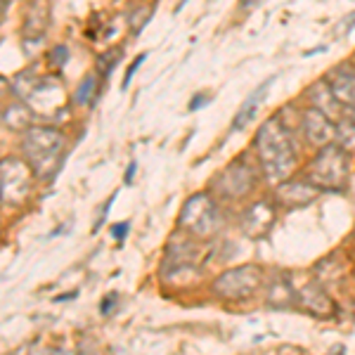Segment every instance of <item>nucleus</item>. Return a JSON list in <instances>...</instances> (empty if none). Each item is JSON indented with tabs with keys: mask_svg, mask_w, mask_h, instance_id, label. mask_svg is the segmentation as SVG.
I'll return each mask as SVG.
<instances>
[{
	"mask_svg": "<svg viewBox=\"0 0 355 355\" xmlns=\"http://www.w3.org/2000/svg\"><path fill=\"white\" fill-rule=\"evenodd\" d=\"M263 282V270L259 266H239L232 270H225L220 277H216L214 291L220 299L237 301V299H249L256 294V289Z\"/></svg>",
	"mask_w": 355,
	"mask_h": 355,
	"instance_id": "8",
	"label": "nucleus"
},
{
	"mask_svg": "<svg viewBox=\"0 0 355 355\" xmlns=\"http://www.w3.org/2000/svg\"><path fill=\"white\" fill-rule=\"evenodd\" d=\"M306 180H311L320 192L343 190L348 180V152L341 150L336 142L318 150L306 168Z\"/></svg>",
	"mask_w": 355,
	"mask_h": 355,
	"instance_id": "4",
	"label": "nucleus"
},
{
	"mask_svg": "<svg viewBox=\"0 0 355 355\" xmlns=\"http://www.w3.org/2000/svg\"><path fill=\"white\" fill-rule=\"evenodd\" d=\"M130 230V225L128 223H121V225H112V234H114V239H119V242H123V237H125V232Z\"/></svg>",
	"mask_w": 355,
	"mask_h": 355,
	"instance_id": "24",
	"label": "nucleus"
},
{
	"mask_svg": "<svg viewBox=\"0 0 355 355\" xmlns=\"http://www.w3.org/2000/svg\"><path fill=\"white\" fill-rule=\"evenodd\" d=\"M150 12H152V10L145 8V5H142V8H137L135 12H130V28H133V33H140V28L145 26L147 19H150Z\"/></svg>",
	"mask_w": 355,
	"mask_h": 355,
	"instance_id": "21",
	"label": "nucleus"
},
{
	"mask_svg": "<svg viewBox=\"0 0 355 355\" xmlns=\"http://www.w3.org/2000/svg\"><path fill=\"white\" fill-rule=\"evenodd\" d=\"M116 299H119V294H110V296H107V299L102 301V313L107 315V311H112L114 303H116Z\"/></svg>",
	"mask_w": 355,
	"mask_h": 355,
	"instance_id": "26",
	"label": "nucleus"
},
{
	"mask_svg": "<svg viewBox=\"0 0 355 355\" xmlns=\"http://www.w3.org/2000/svg\"><path fill=\"white\" fill-rule=\"evenodd\" d=\"M275 216H277V204H272L270 199L254 202L239 214V230L249 239L266 237L275 223Z\"/></svg>",
	"mask_w": 355,
	"mask_h": 355,
	"instance_id": "9",
	"label": "nucleus"
},
{
	"mask_svg": "<svg viewBox=\"0 0 355 355\" xmlns=\"http://www.w3.org/2000/svg\"><path fill=\"white\" fill-rule=\"evenodd\" d=\"M67 150V137L57 128L33 125L24 133V154L36 178H50L60 168Z\"/></svg>",
	"mask_w": 355,
	"mask_h": 355,
	"instance_id": "3",
	"label": "nucleus"
},
{
	"mask_svg": "<svg viewBox=\"0 0 355 355\" xmlns=\"http://www.w3.org/2000/svg\"><path fill=\"white\" fill-rule=\"evenodd\" d=\"M50 26V0H36L31 3L24 21V38L26 41H41Z\"/></svg>",
	"mask_w": 355,
	"mask_h": 355,
	"instance_id": "16",
	"label": "nucleus"
},
{
	"mask_svg": "<svg viewBox=\"0 0 355 355\" xmlns=\"http://www.w3.org/2000/svg\"><path fill=\"white\" fill-rule=\"evenodd\" d=\"M5 3H10V0H5Z\"/></svg>",
	"mask_w": 355,
	"mask_h": 355,
	"instance_id": "30",
	"label": "nucleus"
},
{
	"mask_svg": "<svg viewBox=\"0 0 355 355\" xmlns=\"http://www.w3.org/2000/svg\"><path fill=\"white\" fill-rule=\"evenodd\" d=\"M145 62V55H140V57H135V62L130 64V69L125 71V78H123V88H128V83H130V78H133V73H135V69Z\"/></svg>",
	"mask_w": 355,
	"mask_h": 355,
	"instance_id": "23",
	"label": "nucleus"
},
{
	"mask_svg": "<svg viewBox=\"0 0 355 355\" xmlns=\"http://www.w3.org/2000/svg\"><path fill=\"white\" fill-rule=\"evenodd\" d=\"M294 301L301 311L315 315V318H331L336 313V303L324 291L320 279H308L299 289H294Z\"/></svg>",
	"mask_w": 355,
	"mask_h": 355,
	"instance_id": "10",
	"label": "nucleus"
},
{
	"mask_svg": "<svg viewBox=\"0 0 355 355\" xmlns=\"http://www.w3.org/2000/svg\"><path fill=\"white\" fill-rule=\"evenodd\" d=\"M121 60V50L119 48H112V57H110V53H105L97 60V73L100 76H107V73H112V69L116 67V62Z\"/></svg>",
	"mask_w": 355,
	"mask_h": 355,
	"instance_id": "20",
	"label": "nucleus"
},
{
	"mask_svg": "<svg viewBox=\"0 0 355 355\" xmlns=\"http://www.w3.org/2000/svg\"><path fill=\"white\" fill-rule=\"evenodd\" d=\"M5 5H8V3H5V0H0V21H3V17H5Z\"/></svg>",
	"mask_w": 355,
	"mask_h": 355,
	"instance_id": "29",
	"label": "nucleus"
},
{
	"mask_svg": "<svg viewBox=\"0 0 355 355\" xmlns=\"http://www.w3.org/2000/svg\"><path fill=\"white\" fill-rule=\"evenodd\" d=\"M254 150H256V162H259V171L263 173L270 185H279L299 166V152L294 145V135L291 130L279 121V116L268 119L266 123L259 128L254 140Z\"/></svg>",
	"mask_w": 355,
	"mask_h": 355,
	"instance_id": "1",
	"label": "nucleus"
},
{
	"mask_svg": "<svg viewBox=\"0 0 355 355\" xmlns=\"http://www.w3.org/2000/svg\"><path fill=\"white\" fill-rule=\"evenodd\" d=\"M180 227L199 239H211L214 234H218L223 227V214L218 202L204 192L190 197L180 211Z\"/></svg>",
	"mask_w": 355,
	"mask_h": 355,
	"instance_id": "5",
	"label": "nucleus"
},
{
	"mask_svg": "<svg viewBox=\"0 0 355 355\" xmlns=\"http://www.w3.org/2000/svg\"><path fill=\"white\" fill-rule=\"evenodd\" d=\"M261 3H266V0H239V10H246V12H249V10L259 8Z\"/></svg>",
	"mask_w": 355,
	"mask_h": 355,
	"instance_id": "25",
	"label": "nucleus"
},
{
	"mask_svg": "<svg viewBox=\"0 0 355 355\" xmlns=\"http://www.w3.org/2000/svg\"><path fill=\"white\" fill-rule=\"evenodd\" d=\"M306 100H308V107H315V110H320L322 114H327L331 121L341 119L343 107H341V102L334 97V93H331V88L327 85V81H324V78H320V81H315V83L308 85Z\"/></svg>",
	"mask_w": 355,
	"mask_h": 355,
	"instance_id": "14",
	"label": "nucleus"
},
{
	"mask_svg": "<svg viewBox=\"0 0 355 355\" xmlns=\"http://www.w3.org/2000/svg\"><path fill=\"white\" fill-rule=\"evenodd\" d=\"M97 93H100V73H88L81 81V85H78L76 93H73V100L78 105H93Z\"/></svg>",
	"mask_w": 355,
	"mask_h": 355,
	"instance_id": "19",
	"label": "nucleus"
},
{
	"mask_svg": "<svg viewBox=\"0 0 355 355\" xmlns=\"http://www.w3.org/2000/svg\"><path fill=\"white\" fill-rule=\"evenodd\" d=\"M324 81L331 88L341 107H355V62L343 60L324 73Z\"/></svg>",
	"mask_w": 355,
	"mask_h": 355,
	"instance_id": "12",
	"label": "nucleus"
},
{
	"mask_svg": "<svg viewBox=\"0 0 355 355\" xmlns=\"http://www.w3.org/2000/svg\"><path fill=\"white\" fill-rule=\"evenodd\" d=\"M355 28V12H351V15H346L343 19L339 21V24L334 26V38H343V36H348Z\"/></svg>",
	"mask_w": 355,
	"mask_h": 355,
	"instance_id": "22",
	"label": "nucleus"
},
{
	"mask_svg": "<svg viewBox=\"0 0 355 355\" xmlns=\"http://www.w3.org/2000/svg\"><path fill=\"white\" fill-rule=\"evenodd\" d=\"M275 83V76H270V78H266L259 88L254 90L246 100L242 102V107H239V112L234 114V119H232V130H242V128H246L251 121L256 119V114H259V107L266 102V97H268V93H270V85Z\"/></svg>",
	"mask_w": 355,
	"mask_h": 355,
	"instance_id": "15",
	"label": "nucleus"
},
{
	"mask_svg": "<svg viewBox=\"0 0 355 355\" xmlns=\"http://www.w3.org/2000/svg\"><path fill=\"white\" fill-rule=\"evenodd\" d=\"M15 95L31 110L36 116L53 119L67 105L64 83L57 73H36L33 69L19 73L15 81Z\"/></svg>",
	"mask_w": 355,
	"mask_h": 355,
	"instance_id": "2",
	"label": "nucleus"
},
{
	"mask_svg": "<svg viewBox=\"0 0 355 355\" xmlns=\"http://www.w3.org/2000/svg\"><path fill=\"white\" fill-rule=\"evenodd\" d=\"M199 102H209V97H206L204 93H199L197 97H194V100L190 102V110L194 112V110H199Z\"/></svg>",
	"mask_w": 355,
	"mask_h": 355,
	"instance_id": "27",
	"label": "nucleus"
},
{
	"mask_svg": "<svg viewBox=\"0 0 355 355\" xmlns=\"http://www.w3.org/2000/svg\"><path fill=\"white\" fill-rule=\"evenodd\" d=\"M301 133L315 150H322L334 142V121L315 107H306L301 114Z\"/></svg>",
	"mask_w": 355,
	"mask_h": 355,
	"instance_id": "11",
	"label": "nucleus"
},
{
	"mask_svg": "<svg viewBox=\"0 0 355 355\" xmlns=\"http://www.w3.org/2000/svg\"><path fill=\"white\" fill-rule=\"evenodd\" d=\"M135 171H137V164H130V168L125 171V182H133V178H135Z\"/></svg>",
	"mask_w": 355,
	"mask_h": 355,
	"instance_id": "28",
	"label": "nucleus"
},
{
	"mask_svg": "<svg viewBox=\"0 0 355 355\" xmlns=\"http://www.w3.org/2000/svg\"><path fill=\"white\" fill-rule=\"evenodd\" d=\"M31 119H33V112L28 110L24 102H21V105H12V102H10V105L5 107V112H3V121L8 123L10 128H15V130L26 128V125L31 123Z\"/></svg>",
	"mask_w": 355,
	"mask_h": 355,
	"instance_id": "18",
	"label": "nucleus"
},
{
	"mask_svg": "<svg viewBox=\"0 0 355 355\" xmlns=\"http://www.w3.org/2000/svg\"><path fill=\"white\" fill-rule=\"evenodd\" d=\"M320 194L318 187L313 185L311 180H284L277 185L275 190V204L277 206H308L311 202H315V197Z\"/></svg>",
	"mask_w": 355,
	"mask_h": 355,
	"instance_id": "13",
	"label": "nucleus"
},
{
	"mask_svg": "<svg viewBox=\"0 0 355 355\" xmlns=\"http://www.w3.org/2000/svg\"><path fill=\"white\" fill-rule=\"evenodd\" d=\"M31 166L19 159H5L0 162V202L8 206H21L31 194L33 187Z\"/></svg>",
	"mask_w": 355,
	"mask_h": 355,
	"instance_id": "7",
	"label": "nucleus"
},
{
	"mask_svg": "<svg viewBox=\"0 0 355 355\" xmlns=\"http://www.w3.org/2000/svg\"><path fill=\"white\" fill-rule=\"evenodd\" d=\"M259 185V171L254 164H249L246 159H234L230 166L220 171L214 180V192L218 194V199H227V202H239L246 199Z\"/></svg>",
	"mask_w": 355,
	"mask_h": 355,
	"instance_id": "6",
	"label": "nucleus"
},
{
	"mask_svg": "<svg viewBox=\"0 0 355 355\" xmlns=\"http://www.w3.org/2000/svg\"><path fill=\"white\" fill-rule=\"evenodd\" d=\"M334 142L348 154L355 152V121L348 114H341V119L334 121Z\"/></svg>",
	"mask_w": 355,
	"mask_h": 355,
	"instance_id": "17",
	"label": "nucleus"
}]
</instances>
